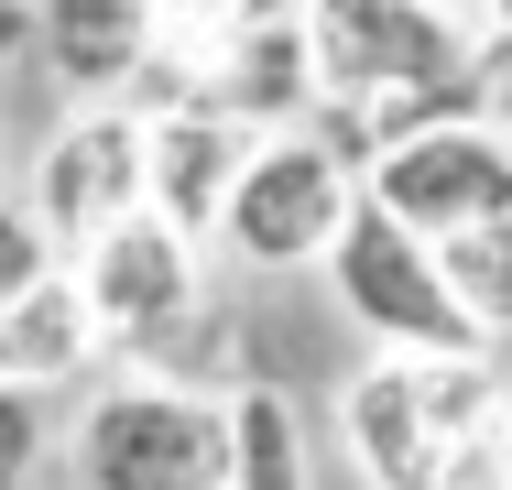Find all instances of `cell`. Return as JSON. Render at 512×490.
I'll list each match as a JSON object with an SVG mask.
<instances>
[{
    "instance_id": "6da1fadb",
    "label": "cell",
    "mask_w": 512,
    "mask_h": 490,
    "mask_svg": "<svg viewBox=\"0 0 512 490\" xmlns=\"http://www.w3.org/2000/svg\"><path fill=\"white\" fill-rule=\"evenodd\" d=\"M66 469H77V490H218L229 480L218 392L175 382V371H120L77 403Z\"/></svg>"
},
{
    "instance_id": "7a4b0ae2",
    "label": "cell",
    "mask_w": 512,
    "mask_h": 490,
    "mask_svg": "<svg viewBox=\"0 0 512 490\" xmlns=\"http://www.w3.org/2000/svg\"><path fill=\"white\" fill-rule=\"evenodd\" d=\"M316 273H327L338 316H349L382 360H480L458 294H447V273H436V240H414L404 218H382L371 196L338 218V251H327Z\"/></svg>"
},
{
    "instance_id": "3957f363",
    "label": "cell",
    "mask_w": 512,
    "mask_h": 490,
    "mask_svg": "<svg viewBox=\"0 0 512 490\" xmlns=\"http://www.w3.org/2000/svg\"><path fill=\"white\" fill-rule=\"evenodd\" d=\"M349 207H360V175L316 131H273V142H251V164H240V186L218 207V240L207 251H229L240 273H316L338 251V218Z\"/></svg>"
},
{
    "instance_id": "277c9868",
    "label": "cell",
    "mask_w": 512,
    "mask_h": 490,
    "mask_svg": "<svg viewBox=\"0 0 512 490\" xmlns=\"http://www.w3.org/2000/svg\"><path fill=\"white\" fill-rule=\"evenodd\" d=\"M66 273H77L88 316H99L109 360H164V349L207 316V251L186 240V229H164L153 207H131L120 229H99Z\"/></svg>"
},
{
    "instance_id": "5b68a950",
    "label": "cell",
    "mask_w": 512,
    "mask_h": 490,
    "mask_svg": "<svg viewBox=\"0 0 512 490\" xmlns=\"http://www.w3.org/2000/svg\"><path fill=\"white\" fill-rule=\"evenodd\" d=\"M360 196H371L382 218H404L414 240L447 251V240L512 218V142L491 131V120H436V131L393 142V153L360 175Z\"/></svg>"
},
{
    "instance_id": "8992f818",
    "label": "cell",
    "mask_w": 512,
    "mask_h": 490,
    "mask_svg": "<svg viewBox=\"0 0 512 490\" xmlns=\"http://www.w3.org/2000/svg\"><path fill=\"white\" fill-rule=\"evenodd\" d=\"M33 229L55 240V262H77L99 229H120L131 207H142V120L99 98V109H66L55 131H44V153H33Z\"/></svg>"
},
{
    "instance_id": "52a82bcc",
    "label": "cell",
    "mask_w": 512,
    "mask_h": 490,
    "mask_svg": "<svg viewBox=\"0 0 512 490\" xmlns=\"http://www.w3.org/2000/svg\"><path fill=\"white\" fill-rule=\"evenodd\" d=\"M197 98L218 109V120H240L251 142L306 131V120H316L306 11H295V22H218V33H197Z\"/></svg>"
},
{
    "instance_id": "ba28073f",
    "label": "cell",
    "mask_w": 512,
    "mask_h": 490,
    "mask_svg": "<svg viewBox=\"0 0 512 490\" xmlns=\"http://www.w3.org/2000/svg\"><path fill=\"white\" fill-rule=\"evenodd\" d=\"M338 458L360 490H436L447 480V436L425 414V371L414 360H360L338 382Z\"/></svg>"
},
{
    "instance_id": "9c48e42d",
    "label": "cell",
    "mask_w": 512,
    "mask_h": 490,
    "mask_svg": "<svg viewBox=\"0 0 512 490\" xmlns=\"http://www.w3.org/2000/svg\"><path fill=\"white\" fill-rule=\"evenodd\" d=\"M240 164H251V131L218 120L207 98L142 120V207H153L164 229H186L197 251L218 240V207H229V186H240Z\"/></svg>"
},
{
    "instance_id": "30bf717a",
    "label": "cell",
    "mask_w": 512,
    "mask_h": 490,
    "mask_svg": "<svg viewBox=\"0 0 512 490\" xmlns=\"http://www.w3.org/2000/svg\"><path fill=\"white\" fill-rule=\"evenodd\" d=\"M22 11H33L44 77L77 98V109L131 98V77H142L153 44H164V11H153V0H22Z\"/></svg>"
},
{
    "instance_id": "8fae6325",
    "label": "cell",
    "mask_w": 512,
    "mask_h": 490,
    "mask_svg": "<svg viewBox=\"0 0 512 490\" xmlns=\"http://www.w3.org/2000/svg\"><path fill=\"white\" fill-rule=\"evenodd\" d=\"M99 360H109V349H99V316H88V294H77L66 262H55L33 294L0 305V382H11V392H44V403H55L66 382H88Z\"/></svg>"
},
{
    "instance_id": "7c38bea8",
    "label": "cell",
    "mask_w": 512,
    "mask_h": 490,
    "mask_svg": "<svg viewBox=\"0 0 512 490\" xmlns=\"http://www.w3.org/2000/svg\"><path fill=\"white\" fill-rule=\"evenodd\" d=\"M218 425H229V490H316V436L284 382H229Z\"/></svg>"
},
{
    "instance_id": "4fadbf2b",
    "label": "cell",
    "mask_w": 512,
    "mask_h": 490,
    "mask_svg": "<svg viewBox=\"0 0 512 490\" xmlns=\"http://www.w3.org/2000/svg\"><path fill=\"white\" fill-rule=\"evenodd\" d=\"M436 273H447V294H458L469 338H480V349H502V338H512V218L469 229V240H447V251H436Z\"/></svg>"
},
{
    "instance_id": "5bb4252c",
    "label": "cell",
    "mask_w": 512,
    "mask_h": 490,
    "mask_svg": "<svg viewBox=\"0 0 512 490\" xmlns=\"http://www.w3.org/2000/svg\"><path fill=\"white\" fill-rule=\"evenodd\" d=\"M44 458H55V403L0 382V490H33V480H44Z\"/></svg>"
},
{
    "instance_id": "9a60e30c",
    "label": "cell",
    "mask_w": 512,
    "mask_h": 490,
    "mask_svg": "<svg viewBox=\"0 0 512 490\" xmlns=\"http://www.w3.org/2000/svg\"><path fill=\"white\" fill-rule=\"evenodd\" d=\"M44 273H55V240L33 229V207H22V196L0 186V305H11V294H33Z\"/></svg>"
},
{
    "instance_id": "2e32d148",
    "label": "cell",
    "mask_w": 512,
    "mask_h": 490,
    "mask_svg": "<svg viewBox=\"0 0 512 490\" xmlns=\"http://www.w3.org/2000/svg\"><path fill=\"white\" fill-rule=\"evenodd\" d=\"M469 88H480V120L512 142V33H480V55H469Z\"/></svg>"
},
{
    "instance_id": "e0dca14e",
    "label": "cell",
    "mask_w": 512,
    "mask_h": 490,
    "mask_svg": "<svg viewBox=\"0 0 512 490\" xmlns=\"http://www.w3.org/2000/svg\"><path fill=\"white\" fill-rule=\"evenodd\" d=\"M153 11H164V33H218L240 0H153Z\"/></svg>"
},
{
    "instance_id": "ac0fdd59",
    "label": "cell",
    "mask_w": 512,
    "mask_h": 490,
    "mask_svg": "<svg viewBox=\"0 0 512 490\" xmlns=\"http://www.w3.org/2000/svg\"><path fill=\"white\" fill-rule=\"evenodd\" d=\"M469 33H512V0H480V11H469Z\"/></svg>"
},
{
    "instance_id": "d6986e66",
    "label": "cell",
    "mask_w": 512,
    "mask_h": 490,
    "mask_svg": "<svg viewBox=\"0 0 512 490\" xmlns=\"http://www.w3.org/2000/svg\"><path fill=\"white\" fill-rule=\"evenodd\" d=\"M425 11H447V22H469V11H480V0H425Z\"/></svg>"
},
{
    "instance_id": "ffe728a7",
    "label": "cell",
    "mask_w": 512,
    "mask_h": 490,
    "mask_svg": "<svg viewBox=\"0 0 512 490\" xmlns=\"http://www.w3.org/2000/svg\"><path fill=\"white\" fill-rule=\"evenodd\" d=\"M0 164H11V153H0Z\"/></svg>"
},
{
    "instance_id": "44dd1931",
    "label": "cell",
    "mask_w": 512,
    "mask_h": 490,
    "mask_svg": "<svg viewBox=\"0 0 512 490\" xmlns=\"http://www.w3.org/2000/svg\"><path fill=\"white\" fill-rule=\"evenodd\" d=\"M218 490H229V480H218Z\"/></svg>"
}]
</instances>
